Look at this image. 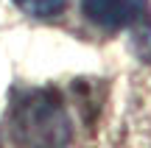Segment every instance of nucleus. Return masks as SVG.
<instances>
[{"mask_svg":"<svg viewBox=\"0 0 151 148\" xmlns=\"http://www.w3.org/2000/svg\"><path fill=\"white\" fill-rule=\"evenodd\" d=\"M81 11L104 31H123L140 17L137 0H81Z\"/></svg>","mask_w":151,"mask_h":148,"instance_id":"obj_2","label":"nucleus"},{"mask_svg":"<svg viewBox=\"0 0 151 148\" xmlns=\"http://www.w3.org/2000/svg\"><path fill=\"white\" fill-rule=\"evenodd\" d=\"M17 132L25 140L28 132H37L31 143H59V137L53 134V129L67 132V117L59 101H50L45 92L34 95L31 101L17 106Z\"/></svg>","mask_w":151,"mask_h":148,"instance_id":"obj_1","label":"nucleus"},{"mask_svg":"<svg viewBox=\"0 0 151 148\" xmlns=\"http://www.w3.org/2000/svg\"><path fill=\"white\" fill-rule=\"evenodd\" d=\"M14 3H17V9H22L25 14L45 20V17L62 14L65 6H67V0H14Z\"/></svg>","mask_w":151,"mask_h":148,"instance_id":"obj_3","label":"nucleus"}]
</instances>
